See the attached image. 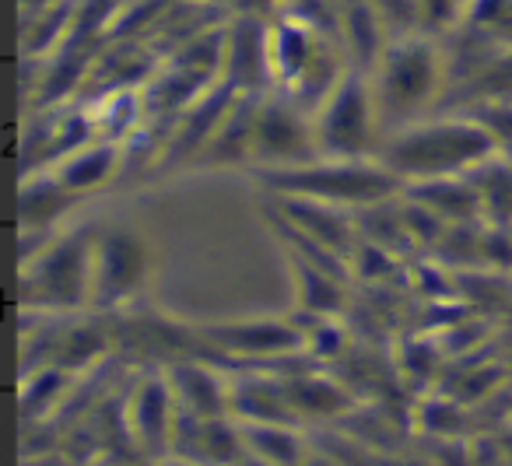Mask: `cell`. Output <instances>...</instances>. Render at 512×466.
<instances>
[{
    "mask_svg": "<svg viewBox=\"0 0 512 466\" xmlns=\"http://www.w3.org/2000/svg\"><path fill=\"white\" fill-rule=\"evenodd\" d=\"M495 151V134L474 120L407 123L379 148V162L397 179H449L481 165Z\"/></svg>",
    "mask_w": 512,
    "mask_h": 466,
    "instance_id": "cell-1",
    "label": "cell"
},
{
    "mask_svg": "<svg viewBox=\"0 0 512 466\" xmlns=\"http://www.w3.org/2000/svg\"><path fill=\"white\" fill-rule=\"evenodd\" d=\"M36 291L50 305H74L88 291V253L81 242H64V246L53 249L46 260H39L36 274Z\"/></svg>",
    "mask_w": 512,
    "mask_h": 466,
    "instance_id": "cell-6",
    "label": "cell"
},
{
    "mask_svg": "<svg viewBox=\"0 0 512 466\" xmlns=\"http://www.w3.org/2000/svg\"><path fill=\"white\" fill-rule=\"evenodd\" d=\"M141 267H144L141 242L130 239V235H123V232H116L102 242L92 281L99 284L102 291L123 295V291H130L137 281H141Z\"/></svg>",
    "mask_w": 512,
    "mask_h": 466,
    "instance_id": "cell-7",
    "label": "cell"
},
{
    "mask_svg": "<svg viewBox=\"0 0 512 466\" xmlns=\"http://www.w3.org/2000/svg\"><path fill=\"white\" fill-rule=\"evenodd\" d=\"M316 134L306 106L295 99H264L253 106V127H249V158L267 169H285L316 158Z\"/></svg>",
    "mask_w": 512,
    "mask_h": 466,
    "instance_id": "cell-5",
    "label": "cell"
},
{
    "mask_svg": "<svg viewBox=\"0 0 512 466\" xmlns=\"http://www.w3.org/2000/svg\"><path fill=\"white\" fill-rule=\"evenodd\" d=\"M383 116L376 106L369 71L348 67L313 106L316 151L327 158H365L376 151ZM383 148V144H379Z\"/></svg>",
    "mask_w": 512,
    "mask_h": 466,
    "instance_id": "cell-4",
    "label": "cell"
},
{
    "mask_svg": "<svg viewBox=\"0 0 512 466\" xmlns=\"http://www.w3.org/2000/svg\"><path fill=\"white\" fill-rule=\"evenodd\" d=\"M372 92H376V106L383 116V127L397 123H418L421 109L439 95L442 85V60L428 39L421 36H404L390 39L386 50L379 53V60L369 71Z\"/></svg>",
    "mask_w": 512,
    "mask_h": 466,
    "instance_id": "cell-3",
    "label": "cell"
},
{
    "mask_svg": "<svg viewBox=\"0 0 512 466\" xmlns=\"http://www.w3.org/2000/svg\"><path fill=\"white\" fill-rule=\"evenodd\" d=\"M113 162H116V151L113 148L78 151V155H74V162H67V169H64V186H67V190H81V186L99 183Z\"/></svg>",
    "mask_w": 512,
    "mask_h": 466,
    "instance_id": "cell-9",
    "label": "cell"
},
{
    "mask_svg": "<svg viewBox=\"0 0 512 466\" xmlns=\"http://www.w3.org/2000/svg\"><path fill=\"white\" fill-rule=\"evenodd\" d=\"M176 382H179V389H183V393L197 396V410H200V414H211V410L221 403V389L214 386V379L204 372V368H179Z\"/></svg>",
    "mask_w": 512,
    "mask_h": 466,
    "instance_id": "cell-10",
    "label": "cell"
},
{
    "mask_svg": "<svg viewBox=\"0 0 512 466\" xmlns=\"http://www.w3.org/2000/svg\"><path fill=\"white\" fill-rule=\"evenodd\" d=\"M211 337L228 347H235V351H285V347L299 344V337H295L288 326H278V323L218 326V330H211Z\"/></svg>",
    "mask_w": 512,
    "mask_h": 466,
    "instance_id": "cell-8",
    "label": "cell"
},
{
    "mask_svg": "<svg viewBox=\"0 0 512 466\" xmlns=\"http://www.w3.org/2000/svg\"><path fill=\"white\" fill-rule=\"evenodd\" d=\"M267 186H274L285 197L316 200L330 207H372L397 190L400 179L383 162H365V158H309L302 165L260 172Z\"/></svg>",
    "mask_w": 512,
    "mask_h": 466,
    "instance_id": "cell-2",
    "label": "cell"
}]
</instances>
